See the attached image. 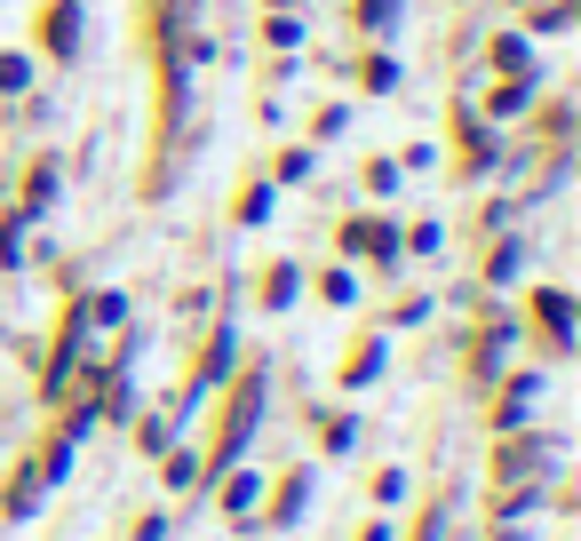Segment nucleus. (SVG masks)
Here are the masks:
<instances>
[]
</instances>
